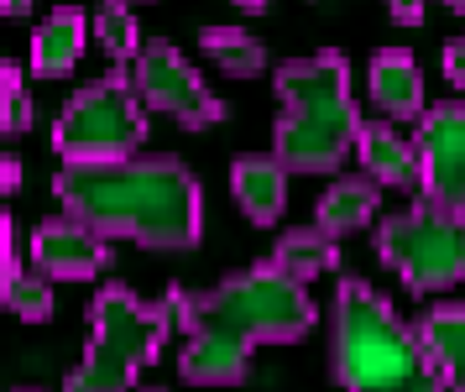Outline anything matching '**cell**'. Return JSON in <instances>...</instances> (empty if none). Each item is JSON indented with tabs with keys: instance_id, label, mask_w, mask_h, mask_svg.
Listing matches in <instances>:
<instances>
[{
	"instance_id": "1",
	"label": "cell",
	"mask_w": 465,
	"mask_h": 392,
	"mask_svg": "<svg viewBox=\"0 0 465 392\" xmlns=\"http://www.w3.org/2000/svg\"><path fill=\"white\" fill-rule=\"evenodd\" d=\"M168 304L178 314V330L189 335L183 356H178V372L193 387H235V382H246L256 346L303 340L319 319L309 288L298 277H288L282 267H272V262L231 272L210 293L168 288Z\"/></svg>"
},
{
	"instance_id": "2",
	"label": "cell",
	"mask_w": 465,
	"mask_h": 392,
	"mask_svg": "<svg viewBox=\"0 0 465 392\" xmlns=\"http://www.w3.org/2000/svg\"><path fill=\"white\" fill-rule=\"evenodd\" d=\"M64 215L152 251H189L204 230L199 178L178 157H121V163H64L53 178Z\"/></svg>"
},
{
	"instance_id": "3",
	"label": "cell",
	"mask_w": 465,
	"mask_h": 392,
	"mask_svg": "<svg viewBox=\"0 0 465 392\" xmlns=\"http://www.w3.org/2000/svg\"><path fill=\"white\" fill-rule=\"evenodd\" d=\"M330 367L345 392H450L423 335L408 330L398 309L361 277H345L335 288Z\"/></svg>"
},
{
	"instance_id": "4",
	"label": "cell",
	"mask_w": 465,
	"mask_h": 392,
	"mask_svg": "<svg viewBox=\"0 0 465 392\" xmlns=\"http://www.w3.org/2000/svg\"><path fill=\"white\" fill-rule=\"evenodd\" d=\"M272 89L282 105L272 126V152L293 173H335L366 126L351 100L345 53L324 47L314 58H288L272 74Z\"/></svg>"
},
{
	"instance_id": "5",
	"label": "cell",
	"mask_w": 465,
	"mask_h": 392,
	"mask_svg": "<svg viewBox=\"0 0 465 392\" xmlns=\"http://www.w3.org/2000/svg\"><path fill=\"white\" fill-rule=\"evenodd\" d=\"M178 325L173 304H142L126 283H110L94 293V335L84 361L68 372L64 392H131L136 377L168 346V330Z\"/></svg>"
},
{
	"instance_id": "6",
	"label": "cell",
	"mask_w": 465,
	"mask_h": 392,
	"mask_svg": "<svg viewBox=\"0 0 465 392\" xmlns=\"http://www.w3.org/2000/svg\"><path fill=\"white\" fill-rule=\"evenodd\" d=\"M142 142H147V100L126 74L84 84L53 126V146L64 163H121Z\"/></svg>"
},
{
	"instance_id": "7",
	"label": "cell",
	"mask_w": 465,
	"mask_h": 392,
	"mask_svg": "<svg viewBox=\"0 0 465 392\" xmlns=\"http://www.w3.org/2000/svg\"><path fill=\"white\" fill-rule=\"evenodd\" d=\"M377 256L413 293L455 288L465 277V209L423 199L377 226Z\"/></svg>"
},
{
	"instance_id": "8",
	"label": "cell",
	"mask_w": 465,
	"mask_h": 392,
	"mask_svg": "<svg viewBox=\"0 0 465 392\" xmlns=\"http://www.w3.org/2000/svg\"><path fill=\"white\" fill-rule=\"evenodd\" d=\"M131 79L142 89L147 110H163L168 121L189 126V131H204V126L225 121V100L210 95V84L193 74V63L173 47L168 37L163 42H142V53L131 63Z\"/></svg>"
},
{
	"instance_id": "9",
	"label": "cell",
	"mask_w": 465,
	"mask_h": 392,
	"mask_svg": "<svg viewBox=\"0 0 465 392\" xmlns=\"http://www.w3.org/2000/svg\"><path fill=\"white\" fill-rule=\"evenodd\" d=\"M423 199L465 209V100L429 105L419 121Z\"/></svg>"
},
{
	"instance_id": "10",
	"label": "cell",
	"mask_w": 465,
	"mask_h": 392,
	"mask_svg": "<svg viewBox=\"0 0 465 392\" xmlns=\"http://www.w3.org/2000/svg\"><path fill=\"white\" fill-rule=\"evenodd\" d=\"M105 241H110V236H100L94 226H84V220L64 215V220H43V226L32 230V246H26V256H32V267L47 272V277L84 283V277H94V272L110 262Z\"/></svg>"
},
{
	"instance_id": "11",
	"label": "cell",
	"mask_w": 465,
	"mask_h": 392,
	"mask_svg": "<svg viewBox=\"0 0 465 392\" xmlns=\"http://www.w3.org/2000/svg\"><path fill=\"white\" fill-rule=\"evenodd\" d=\"M231 194L252 226H272L288 205V163L282 157H235L231 163Z\"/></svg>"
},
{
	"instance_id": "12",
	"label": "cell",
	"mask_w": 465,
	"mask_h": 392,
	"mask_svg": "<svg viewBox=\"0 0 465 392\" xmlns=\"http://www.w3.org/2000/svg\"><path fill=\"white\" fill-rule=\"evenodd\" d=\"M366 89H371V105H377L381 116H392V121H423V74L402 47H381L377 58H371Z\"/></svg>"
},
{
	"instance_id": "13",
	"label": "cell",
	"mask_w": 465,
	"mask_h": 392,
	"mask_svg": "<svg viewBox=\"0 0 465 392\" xmlns=\"http://www.w3.org/2000/svg\"><path fill=\"white\" fill-rule=\"evenodd\" d=\"M361 167L377 178L381 188H423V163H419V142H402L392 126H361Z\"/></svg>"
},
{
	"instance_id": "14",
	"label": "cell",
	"mask_w": 465,
	"mask_h": 392,
	"mask_svg": "<svg viewBox=\"0 0 465 392\" xmlns=\"http://www.w3.org/2000/svg\"><path fill=\"white\" fill-rule=\"evenodd\" d=\"M79 53H84V16L74 5L47 11L43 26L32 32V74L37 79H68L79 68Z\"/></svg>"
},
{
	"instance_id": "15",
	"label": "cell",
	"mask_w": 465,
	"mask_h": 392,
	"mask_svg": "<svg viewBox=\"0 0 465 392\" xmlns=\"http://www.w3.org/2000/svg\"><path fill=\"white\" fill-rule=\"evenodd\" d=\"M377 188H381V184L371 178V173H351V178H335V184L319 194L314 226H324L330 236H351V230L371 226V215L381 209Z\"/></svg>"
},
{
	"instance_id": "16",
	"label": "cell",
	"mask_w": 465,
	"mask_h": 392,
	"mask_svg": "<svg viewBox=\"0 0 465 392\" xmlns=\"http://www.w3.org/2000/svg\"><path fill=\"white\" fill-rule=\"evenodd\" d=\"M419 335L450 382V392H465V304H434L419 319Z\"/></svg>"
},
{
	"instance_id": "17",
	"label": "cell",
	"mask_w": 465,
	"mask_h": 392,
	"mask_svg": "<svg viewBox=\"0 0 465 392\" xmlns=\"http://www.w3.org/2000/svg\"><path fill=\"white\" fill-rule=\"evenodd\" d=\"M272 267H282L288 277L309 283V277H324V272L340 262V236H330L324 226H309V230H288L282 241L272 246L267 256Z\"/></svg>"
},
{
	"instance_id": "18",
	"label": "cell",
	"mask_w": 465,
	"mask_h": 392,
	"mask_svg": "<svg viewBox=\"0 0 465 392\" xmlns=\"http://www.w3.org/2000/svg\"><path fill=\"white\" fill-rule=\"evenodd\" d=\"M204 53H210L231 79H252L267 68V47L252 37V32H241V26H204Z\"/></svg>"
},
{
	"instance_id": "19",
	"label": "cell",
	"mask_w": 465,
	"mask_h": 392,
	"mask_svg": "<svg viewBox=\"0 0 465 392\" xmlns=\"http://www.w3.org/2000/svg\"><path fill=\"white\" fill-rule=\"evenodd\" d=\"M94 37H100V47H105L115 63H136V53H142L136 16H131L126 0H100V11H94Z\"/></svg>"
},
{
	"instance_id": "20",
	"label": "cell",
	"mask_w": 465,
	"mask_h": 392,
	"mask_svg": "<svg viewBox=\"0 0 465 392\" xmlns=\"http://www.w3.org/2000/svg\"><path fill=\"white\" fill-rule=\"evenodd\" d=\"M5 304H11V314H22L32 325L53 319V283H47V272L11 267L5 272Z\"/></svg>"
},
{
	"instance_id": "21",
	"label": "cell",
	"mask_w": 465,
	"mask_h": 392,
	"mask_svg": "<svg viewBox=\"0 0 465 392\" xmlns=\"http://www.w3.org/2000/svg\"><path fill=\"white\" fill-rule=\"evenodd\" d=\"M0 100H5V136H22L26 126H32V100H26V84H22L16 63L0 68Z\"/></svg>"
},
{
	"instance_id": "22",
	"label": "cell",
	"mask_w": 465,
	"mask_h": 392,
	"mask_svg": "<svg viewBox=\"0 0 465 392\" xmlns=\"http://www.w3.org/2000/svg\"><path fill=\"white\" fill-rule=\"evenodd\" d=\"M444 74H450V84H460L465 89V32L444 47Z\"/></svg>"
},
{
	"instance_id": "23",
	"label": "cell",
	"mask_w": 465,
	"mask_h": 392,
	"mask_svg": "<svg viewBox=\"0 0 465 392\" xmlns=\"http://www.w3.org/2000/svg\"><path fill=\"white\" fill-rule=\"evenodd\" d=\"M387 11H392L398 26H419L423 21V0H387Z\"/></svg>"
},
{
	"instance_id": "24",
	"label": "cell",
	"mask_w": 465,
	"mask_h": 392,
	"mask_svg": "<svg viewBox=\"0 0 465 392\" xmlns=\"http://www.w3.org/2000/svg\"><path fill=\"white\" fill-rule=\"evenodd\" d=\"M16 184H22V163L5 157V194H16Z\"/></svg>"
},
{
	"instance_id": "25",
	"label": "cell",
	"mask_w": 465,
	"mask_h": 392,
	"mask_svg": "<svg viewBox=\"0 0 465 392\" xmlns=\"http://www.w3.org/2000/svg\"><path fill=\"white\" fill-rule=\"evenodd\" d=\"M0 5H5V16H26V5H32V0H0Z\"/></svg>"
},
{
	"instance_id": "26",
	"label": "cell",
	"mask_w": 465,
	"mask_h": 392,
	"mask_svg": "<svg viewBox=\"0 0 465 392\" xmlns=\"http://www.w3.org/2000/svg\"><path fill=\"white\" fill-rule=\"evenodd\" d=\"M235 5H241V11H252V16H256V11H267V0H235Z\"/></svg>"
},
{
	"instance_id": "27",
	"label": "cell",
	"mask_w": 465,
	"mask_h": 392,
	"mask_svg": "<svg viewBox=\"0 0 465 392\" xmlns=\"http://www.w3.org/2000/svg\"><path fill=\"white\" fill-rule=\"evenodd\" d=\"M444 5H450V11H465V0H444Z\"/></svg>"
}]
</instances>
